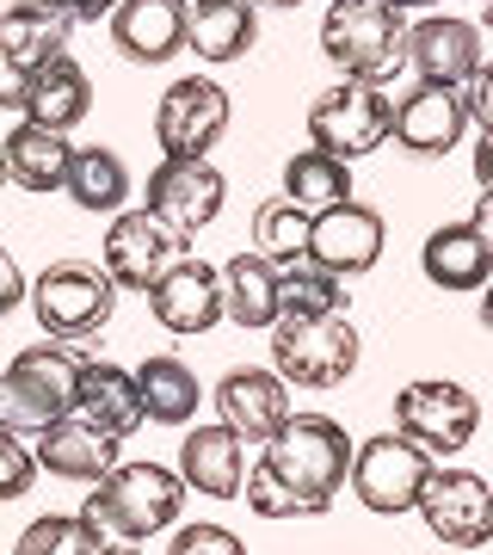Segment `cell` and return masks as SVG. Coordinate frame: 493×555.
<instances>
[{"mask_svg":"<svg viewBox=\"0 0 493 555\" xmlns=\"http://www.w3.org/2000/svg\"><path fill=\"white\" fill-rule=\"evenodd\" d=\"M31 481H38V456H31L25 433H13V426H0V500H20V494H31Z\"/></svg>","mask_w":493,"mask_h":555,"instance_id":"36","label":"cell"},{"mask_svg":"<svg viewBox=\"0 0 493 555\" xmlns=\"http://www.w3.org/2000/svg\"><path fill=\"white\" fill-rule=\"evenodd\" d=\"M469 229L481 241H488V254H493V192H481V198H475V217H469Z\"/></svg>","mask_w":493,"mask_h":555,"instance_id":"42","label":"cell"},{"mask_svg":"<svg viewBox=\"0 0 493 555\" xmlns=\"http://www.w3.org/2000/svg\"><path fill=\"white\" fill-rule=\"evenodd\" d=\"M222 130H229V93L217 80H173L155 105V137H160V155H204L217 149Z\"/></svg>","mask_w":493,"mask_h":555,"instance_id":"13","label":"cell"},{"mask_svg":"<svg viewBox=\"0 0 493 555\" xmlns=\"http://www.w3.org/2000/svg\"><path fill=\"white\" fill-rule=\"evenodd\" d=\"M222 315L235 327H272L277 321V266L259 254H235L222 266Z\"/></svg>","mask_w":493,"mask_h":555,"instance_id":"28","label":"cell"},{"mask_svg":"<svg viewBox=\"0 0 493 555\" xmlns=\"http://www.w3.org/2000/svg\"><path fill=\"white\" fill-rule=\"evenodd\" d=\"M481 327L493 334V284H481Z\"/></svg>","mask_w":493,"mask_h":555,"instance_id":"43","label":"cell"},{"mask_svg":"<svg viewBox=\"0 0 493 555\" xmlns=\"http://www.w3.org/2000/svg\"><path fill=\"white\" fill-rule=\"evenodd\" d=\"M419 266H426V278H432L438 291H481L488 272H493V254H488V241L475 235L469 222H444V229L426 235Z\"/></svg>","mask_w":493,"mask_h":555,"instance_id":"26","label":"cell"},{"mask_svg":"<svg viewBox=\"0 0 493 555\" xmlns=\"http://www.w3.org/2000/svg\"><path fill=\"white\" fill-rule=\"evenodd\" d=\"M229 198V179L204 155H167L148 173V217H160L179 241H192L197 229H210Z\"/></svg>","mask_w":493,"mask_h":555,"instance_id":"11","label":"cell"},{"mask_svg":"<svg viewBox=\"0 0 493 555\" xmlns=\"http://www.w3.org/2000/svg\"><path fill=\"white\" fill-rule=\"evenodd\" d=\"M68 137L62 130H43V124L25 118L13 137L0 142V160H7V179L25 185V192H62V173H68Z\"/></svg>","mask_w":493,"mask_h":555,"instance_id":"27","label":"cell"},{"mask_svg":"<svg viewBox=\"0 0 493 555\" xmlns=\"http://www.w3.org/2000/svg\"><path fill=\"white\" fill-rule=\"evenodd\" d=\"M0 185H7V160H0Z\"/></svg>","mask_w":493,"mask_h":555,"instance_id":"46","label":"cell"},{"mask_svg":"<svg viewBox=\"0 0 493 555\" xmlns=\"http://www.w3.org/2000/svg\"><path fill=\"white\" fill-rule=\"evenodd\" d=\"M352 494L382 518H401L419 506V488L432 476V456L419 451L407 433H382V438H364L352 444Z\"/></svg>","mask_w":493,"mask_h":555,"instance_id":"7","label":"cell"},{"mask_svg":"<svg viewBox=\"0 0 493 555\" xmlns=\"http://www.w3.org/2000/svg\"><path fill=\"white\" fill-rule=\"evenodd\" d=\"M118 444L124 438H105L99 426H87V420L62 414L56 426H43L38 433V469H50L56 481H99L112 463H118Z\"/></svg>","mask_w":493,"mask_h":555,"instance_id":"24","label":"cell"},{"mask_svg":"<svg viewBox=\"0 0 493 555\" xmlns=\"http://www.w3.org/2000/svg\"><path fill=\"white\" fill-rule=\"evenodd\" d=\"M179 254H185V241L160 217H148V210H118L112 217V235H105V278L118 291H148Z\"/></svg>","mask_w":493,"mask_h":555,"instance_id":"14","label":"cell"},{"mask_svg":"<svg viewBox=\"0 0 493 555\" xmlns=\"http://www.w3.org/2000/svg\"><path fill=\"white\" fill-rule=\"evenodd\" d=\"M254 38V0H185V50L197 62H241Z\"/></svg>","mask_w":493,"mask_h":555,"instance_id":"25","label":"cell"},{"mask_svg":"<svg viewBox=\"0 0 493 555\" xmlns=\"http://www.w3.org/2000/svg\"><path fill=\"white\" fill-rule=\"evenodd\" d=\"M62 192L80 210H93V217H118L124 198H130V167L112 149H75L68 155V173H62Z\"/></svg>","mask_w":493,"mask_h":555,"instance_id":"30","label":"cell"},{"mask_svg":"<svg viewBox=\"0 0 493 555\" xmlns=\"http://www.w3.org/2000/svg\"><path fill=\"white\" fill-rule=\"evenodd\" d=\"M50 7H56L68 25H99V20H112L118 0H50Z\"/></svg>","mask_w":493,"mask_h":555,"instance_id":"40","label":"cell"},{"mask_svg":"<svg viewBox=\"0 0 493 555\" xmlns=\"http://www.w3.org/2000/svg\"><path fill=\"white\" fill-rule=\"evenodd\" d=\"M488 7H493V0H488Z\"/></svg>","mask_w":493,"mask_h":555,"instance_id":"47","label":"cell"},{"mask_svg":"<svg viewBox=\"0 0 493 555\" xmlns=\"http://www.w3.org/2000/svg\"><path fill=\"white\" fill-rule=\"evenodd\" d=\"M179 506H185L179 469H160V463H112L93 481V494L80 500V525L93 531V550L99 543H148V537L179 525Z\"/></svg>","mask_w":493,"mask_h":555,"instance_id":"1","label":"cell"},{"mask_svg":"<svg viewBox=\"0 0 493 555\" xmlns=\"http://www.w3.org/2000/svg\"><path fill=\"white\" fill-rule=\"evenodd\" d=\"M118 309V284L105 278V266L87 259H56L50 272L31 284V315L50 339H87L99 334Z\"/></svg>","mask_w":493,"mask_h":555,"instance_id":"6","label":"cell"},{"mask_svg":"<svg viewBox=\"0 0 493 555\" xmlns=\"http://www.w3.org/2000/svg\"><path fill=\"white\" fill-rule=\"evenodd\" d=\"M463 112H469L481 130H493V68L488 62H481V68L469 75V87H463Z\"/></svg>","mask_w":493,"mask_h":555,"instance_id":"38","label":"cell"},{"mask_svg":"<svg viewBox=\"0 0 493 555\" xmlns=\"http://www.w3.org/2000/svg\"><path fill=\"white\" fill-rule=\"evenodd\" d=\"M414 513L426 518V531L438 543L481 550V543H493V481L469 476V469H432Z\"/></svg>","mask_w":493,"mask_h":555,"instance_id":"12","label":"cell"},{"mask_svg":"<svg viewBox=\"0 0 493 555\" xmlns=\"http://www.w3.org/2000/svg\"><path fill=\"white\" fill-rule=\"evenodd\" d=\"M475 426H481V401L463 383H407L394 396V433H407L426 456L469 451Z\"/></svg>","mask_w":493,"mask_h":555,"instance_id":"9","label":"cell"},{"mask_svg":"<svg viewBox=\"0 0 493 555\" xmlns=\"http://www.w3.org/2000/svg\"><path fill=\"white\" fill-rule=\"evenodd\" d=\"M259 463H265L284 488H296L321 518L327 506H334V494L346 488L352 438H346V426L327 420V414H290L272 438H265V456H259Z\"/></svg>","mask_w":493,"mask_h":555,"instance_id":"2","label":"cell"},{"mask_svg":"<svg viewBox=\"0 0 493 555\" xmlns=\"http://www.w3.org/2000/svg\"><path fill=\"white\" fill-rule=\"evenodd\" d=\"M112 43L130 62H167L185 50V0H118Z\"/></svg>","mask_w":493,"mask_h":555,"instance_id":"22","label":"cell"},{"mask_svg":"<svg viewBox=\"0 0 493 555\" xmlns=\"http://www.w3.org/2000/svg\"><path fill=\"white\" fill-rule=\"evenodd\" d=\"M277 315H346V291L327 266L302 254L290 266H277Z\"/></svg>","mask_w":493,"mask_h":555,"instance_id":"32","label":"cell"},{"mask_svg":"<svg viewBox=\"0 0 493 555\" xmlns=\"http://www.w3.org/2000/svg\"><path fill=\"white\" fill-rule=\"evenodd\" d=\"M321 56L334 62L346 80H394V68L407 62V25L401 7L389 0H334L321 20Z\"/></svg>","mask_w":493,"mask_h":555,"instance_id":"3","label":"cell"},{"mask_svg":"<svg viewBox=\"0 0 493 555\" xmlns=\"http://www.w3.org/2000/svg\"><path fill=\"white\" fill-rule=\"evenodd\" d=\"M284 198L296 210H334V204L352 198V160L327 155V149H302V155L284 160Z\"/></svg>","mask_w":493,"mask_h":555,"instance_id":"31","label":"cell"},{"mask_svg":"<svg viewBox=\"0 0 493 555\" xmlns=\"http://www.w3.org/2000/svg\"><path fill=\"white\" fill-rule=\"evenodd\" d=\"M265 7H302V0H265Z\"/></svg>","mask_w":493,"mask_h":555,"instance_id":"45","label":"cell"},{"mask_svg":"<svg viewBox=\"0 0 493 555\" xmlns=\"http://www.w3.org/2000/svg\"><path fill=\"white\" fill-rule=\"evenodd\" d=\"M247 438L229 433V426H192L179 438V481L192 494L210 500H241V476H247Z\"/></svg>","mask_w":493,"mask_h":555,"instance_id":"20","label":"cell"},{"mask_svg":"<svg viewBox=\"0 0 493 555\" xmlns=\"http://www.w3.org/2000/svg\"><path fill=\"white\" fill-rule=\"evenodd\" d=\"M389 7H401V13H407V7H438V0H389Z\"/></svg>","mask_w":493,"mask_h":555,"instance_id":"44","label":"cell"},{"mask_svg":"<svg viewBox=\"0 0 493 555\" xmlns=\"http://www.w3.org/2000/svg\"><path fill=\"white\" fill-rule=\"evenodd\" d=\"M148 309L167 334H210L222 321V278L197 254H179L167 272L148 284Z\"/></svg>","mask_w":493,"mask_h":555,"instance_id":"15","label":"cell"},{"mask_svg":"<svg viewBox=\"0 0 493 555\" xmlns=\"http://www.w3.org/2000/svg\"><path fill=\"white\" fill-rule=\"evenodd\" d=\"M137 396H142V420H155V426H192L197 401H204V389H197L192 364L185 358H148L137 371Z\"/></svg>","mask_w":493,"mask_h":555,"instance_id":"29","label":"cell"},{"mask_svg":"<svg viewBox=\"0 0 493 555\" xmlns=\"http://www.w3.org/2000/svg\"><path fill=\"white\" fill-rule=\"evenodd\" d=\"M254 254L272 259V266H290V259L309 254V210H296L290 198H272L254 210Z\"/></svg>","mask_w":493,"mask_h":555,"instance_id":"33","label":"cell"},{"mask_svg":"<svg viewBox=\"0 0 493 555\" xmlns=\"http://www.w3.org/2000/svg\"><path fill=\"white\" fill-rule=\"evenodd\" d=\"M75 420L99 426L105 438H130L142 426V396H137V371L124 364H80V389H75Z\"/></svg>","mask_w":493,"mask_h":555,"instance_id":"23","label":"cell"},{"mask_svg":"<svg viewBox=\"0 0 493 555\" xmlns=\"http://www.w3.org/2000/svg\"><path fill=\"white\" fill-rule=\"evenodd\" d=\"M241 500H247V513H259V518H315V506L296 494V488H284V481L265 469V463H254L247 476H241Z\"/></svg>","mask_w":493,"mask_h":555,"instance_id":"35","label":"cell"},{"mask_svg":"<svg viewBox=\"0 0 493 555\" xmlns=\"http://www.w3.org/2000/svg\"><path fill=\"white\" fill-rule=\"evenodd\" d=\"M407 68L432 87H469V75L481 68V25L432 13L407 31Z\"/></svg>","mask_w":493,"mask_h":555,"instance_id":"18","label":"cell"},{"mask_svg":"<svg viewBox=\"0 0 493 555\" xmlns=\"http://www.w3.org/2000/svg\"><path fill=\"white\" fill-rule=\"evenodd\" d=\"M475 179H481V192H493V130H481V142H475Z\"/></svg>","mask_w":493,"mask_h":555,"instance_id":"41","label":"cell"},{"mask_svg":"<svg viewBox=\"0 0 493 555\" xmlns=\"http://www.w3.org/2000/svg\"><path fill=\"white\" fill-rule=\"evenodd\" d=\"M68 50V20L50 0H13L0 13V112H20L31 68Z\"/></svg>","mask_w":493,"mask_h":555,"instance_id":"10","label":"cell"},{"mask_svg":"<svg viewBox=\"0 0 493 555\" xmlns=\"http://www.w3.org/2000/svg\"><path fill=\"white\" fill-rule=\"evenodd\" d=\"M217 408H222V426L229 433L265 444L290 420V383L277 377V371H229L217 383Z\"/></svg>","mask_w":493,"mask_h":555,"instance_id":"19","label":"cell"},{"mask_svg":"<svg viewBox=\"0 0 493 555\" xmlns=\"http://www.w3.org/2000/svg\"><path fill=\"white\" fill-rule=\"evenodd\" d=\"M20 112L31 124H43V130H62V137H68V130L93 112V80H87V68H80L68 50H62V56H50L43 68H31Z\"/></svg>","mask_w":493,"mask_h":555,"instance_id":"21","label":"cell"},{"mask_svg":"<svg viewBox=\"0 0 493 555\" xmlns=\"http://www.w3.org/2000/svg\"><path fill=\"white\" fill-rule=\"evenodd\" d=\"M309 259L327 266L334 278L371 272L376 259H382V217L358 198L334 204V210H315L309 217Z\"/></svg>","mask_w":493,"mask_h":555,"instance_id":"16","label":"cell"},{"mask_svg":"<svg viewBox=\"0 0 493 555\" xmlns=\"http://www.w3.org/2000/svg\"><path fill=\"white\" fill-rule=\"evenodd\" d=\"M389 118H394V100L382 87H371V80H339V87H327L309 105V137L327 155L358 160V155H371V149L389 142Z\"/></svg>","mask_w":493,"mask_h":555,"instance_id":"8","label":"cell"},{"mask_svg":"<svg viewBox=\"0 0 493 555\" xmlns=\"http://www.w3.org/2000/svg\"><path fill=\"white\" fill-rule=\"evenodd\" d=\"M272 371L296 389H339L358 371V334L346 315H277Z\"/></svg>","mask_w":493,"mask_h":555,"instance_id":"5","label":"cell"},{"mask_svg":"<svg viewBox=\"0 0 493 555\" xmlns=\"http://www.w3.org/2000/svg\"><path fill=\"white\" fill-rule=\"evenodd\" d=\"M469 130V112H463V87H432V80H419L414 93H401L389 118V137L419 160H438L451 155L456 142Z\"/></svg>","mask_w":493,"mask_h":555,"instance_id":"17","label":"cell"},{"mask_svg":"<svg viewBox=\"0 0 493 555\" xmlns=\"http://www.w3.org/2000/svg\"><path fill=\"white\" fill-rule=\"evenodd\" d=\"M20 302H25V272H20V259L0 247V321L13 315Z\"/></svg>","mask_w":493,"mask_h":555,"instance_id":"39","label":"cell"},{"mask_svg":"<svg viewBox=\"0 0 493 555\" xmlns=\"http://www.w3.org/2000/svg\"><path fill=\"white\" fill-rule=\"evenodd\" d=\"M167 555H247V543L229 525H179Z\"/></svg>","mask_w":493,"mask_h":555,"instance_id":"37","label":"cell"},{"mask_svg":"<svg viewBox=\"0 0 493 555\" xmlns=\"http://www.w3.org/2000/svg\"><path fill=\"white\" fill-rule=\"evenodd\" d=\"M13 555H93V531L80 525V513H50L31 518L13 543Z\"/></svg>","mask_w":493,"mask_h":555,"instance_id":"34","label":"cell"},{"mask_svg":"<svg viewBox=\"0 0 493 555\" xmlns=\"http://www.w3.org/2000/svg\"><path fill=\"white\" fill-rule=\"evenodd\" d=\"M80 364L87 358L68 346H25L7 371H0V426L38 438L43 426H56L62 414H75Z\"/></svg>","mask_w":493,"mask_h":555,"instance_id":"4","label":"cell"}]
</instances>
